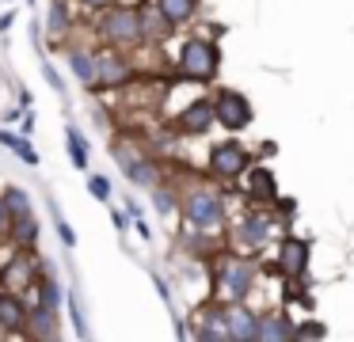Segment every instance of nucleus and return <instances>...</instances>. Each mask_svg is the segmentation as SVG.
<instances>
[{
    "instance_id": "obj_1",
    "label": "nucleus",
    "mask_w": 354,
    "mask_h": 342,
    "mask_svg": "<svg viewBox=\"0 0 354 342\" xmlns=\"http://www.w3.org/2000/svg\"><path fill=\"white\" fill-rule=\"evenodd\" d=\"M209 263H214V301L221 304L252 301L255 278H259V266H255L252 255H244V251H217Z\"/></svg>"
},
{
    "instance_id": "obj_2",
    "label": "nucleus",
    "mask_w": 354,
    "mask_h": 342,
    "mask_svg": "<svg viewBox=\"0 0 354 342\" xmlns=\"http://www.w3.org/2000/svg\"><path fill=\"white\" fill-rule=\"evenodd\" d=\"M179 217L191 228L221 236V228L229 225V202L217 187H187L179 194Z\"/></svg>"
},
{
    "instance_id": "obj_3",
    "label": "nucleus",
    "mask_w": 354,
    "mask_h": 342,
    "mask_svg": "<svg viewBox=\"0 0 354 342\" xmlns=\"http://www.w3.org/2000/svg\"><path fill=\"white\" fill-rule=\"evenodd\" d=\"M95 35L103 46H115V50H141V12L130 4L103 8V15L95 19Z\"/></svg>"
},
{
    "instance_id": "obj_4",
    "label": "nucleus",
    "mask_w": 354,
    "mask_h": 342,
    "mask_svg": "<svg viewBox=\"0 0 354 342\" xmlns=\"http://www.w3.org/2000/svg\"><path fill=\"white\" fill-rule=\"evenodd\" d=\"M179 76L183 80H194V84H214L217 68H221V50H217L214 38H202V35H191L183 38L179 46Z\"/></svg>"
},
{
    "instance_id": "obj_5",
    "label": "nucleus",
    "mask_w": 354,
    "mask_h": 342,
    "mask_svg": "<svg viewBox=\"0 0 354 342\" xmlns=\"http://www.w3.org/2000/svg\"><path fill=\"white\" fill-rule=\"evenodd\" d=\"M111 156H115V164L122 167V175L133 182V187H145L149 190V187L160 182V164H156V160L149 156L133 137L118 133L115 141H111Z\"/></svg>"
},
{
    "instance_id": "obj_6",
    "label": "nucleus",
    "mask_w": 354,
    "mask_h": 342,
    "mask_svg": "<svg viewBox=\"0 0 354 342\" xmlns=\"http://www.w3.org/2000/svg\"><path fill=\"white\" fill-rule=\"evenodd\" d=\"M274 228H278L274 213H267L263 205H248V213L232 225V243H236V251H244V255H259L270 243Z\"/></svg>"
},
{
    "instance_id": "obj_7",
    "label": "nucleus",
    "mask_w": 354,
    "mask_h": 342,
    "mask_svg": "<svg viewBox=\"0 0 354 342\" xmlns=\"http://www.w3.org/2000/svg\"><path fill=\"white\" fill-rule=\"evenodd\" d=\"M133 76H138V65H133L130 50H115V46L95 50V80H92V88L118 91V88H126V84H133Z\"/></svg>"
},
{
    "instance_id": "obj_8",
    "label": "nucleus",
    "mask_w": 354,
    "mask_h": 342,
    "mask_svg": "<svg viewBox=\"0 0 354 342\" xmlns=\"http://www.w3.org/2000/svg\"><path fill=\"white\" fill-rule=\"evenodd\" d=\"M209 103H214V126L229 129V133L248 129L252 118H255L252 99H248L244 91H236V88H217L214 95H209Z\"/></svg>"
},
{
    "instance_id": "obj_9",
    "label": "nucleus",
    "mask_w": 354,
    "mask_h": 342,
    "mask_svg": "<svg viewBox=\"0 0 354 342\" xmlns=\"http://www.w3.org/2000/svg\"><path fill=\"white\" fill-rule=\"evenodd\" d=\"M308 258H313V243L301 240V236H282L274 247V274L286 281H301L308 274Z\"/></svg>"
},
{
    "instance_id": "obj_10",
    "label": "nucleus",
    "mask_w": 354,
    "mask_h": 342,
    "mask_svg": "<svg viewBox=\"0 0 354 342\" xmlns=\"http://www.w3.org/2000/svg\"><path fill=\"white\" fill-rule=\"evenodd\" d=\"M252 167V152L244 149L240 141H217L209 149V175L221 182H232Z\"/></svg>"
},
{
    "instance_id": "obj_11",
    "label": "nucleus",
    "mask_w": 354,
    "mask_h": 342,
    "mask_svg": "<svg viewBox=\"0 0 354 342\" xmlns=\"http://www.w3.org/2000/svg\"><path fill=\"white\" fill-rule=\"evenodd\" d=\"M225 334L232 342H259V312L248 301L225 304Z\"/></svg>"
},
{
    "instance_id": "obj_12",
    "label": "nucleus",
    "mask_w": 354,
    "mask_h": 342,
    "mask_svg": "<svg viewBox=\"0 0 354 342\" xmlns=\"http://www.w3.org/2000/svg\"><path fill=\"white\" fill-rule=\"evenodd\" d=\"M240 179H244V202L248 205H274L278 202V182H274V171H270V167H263L252 160V167H248Z\"/></svg>"
},
{
    "instance_id": "obj_13",
    "label": "nucleus",
    "mask_w": 354,
    "mask_h": 342,
    "mask_svg": "<svg viewBox=\"0 0 354 342\" xmlns=\"http://www.w3.org/2000/svg\"><path fill=\"white\" fill-rule=\"evenodd\" d=\"M176 129L183 137H206L209 129H214V103H209V99H191V103L179 111Z\"/></svg>"
},
{
    "instance_id": "obj_14",
    "label": "nucleus",
    "mask_w": 354,
    "mask_h": 342,
    "mask_svg": "<svg viewBox=\"0 0 354 342\" xmlns=\"http://www.w3.org/2000/svg\"><path fill=\"white\" fill-rule=\"evenodd\" d=\"M194 339H202V342H221V339H229L225 334V304L221 301H214L209 296L206 304H202L198 312H194Z\"/></svg>"
},
{
    "instance_id": "obj_15",
    "label": "nucleus",
    "mask_w": 354,
    "mask_h": 342,
    "mask_svg": "<svg viewBox=\"0 0 354 342\" xmlns=\"http://www.w3.org/2000/svg\"><path fill=\"white\" fill-rule=\"evenodd\" d=\"M0 331L12 339L27 334V304L16 289H0Z\"/></svg>"
},
{
    "instance_id": "obj_16",
    "label": "nucleus",
    "mask_w": 354,
    "mask_h": 342,
    "mask_svg": "<svg viewBox=\"0 0 354 342\" xmlns=\"http://www.w3.org/2000/svg\"><path fill=\"white\" fill-rule=\"evenodd\" d=\"M62 50H65V61H69V73L77 76L84 88H92V80H95V46L69 42V46H62Z\"/></svg>"
},
{
    "instance_id": "obj_17",
    "label": "nucleus",
    "mask_w": 354,
    "mask_h": 342,
    "mask_svg": "<svg viewBox=\"0 0 354 342\" xmlns=\"http://www.w3.org/2000/svg\"><path fill=\"white\" fill-rule=\"evenodd\" d=\"M35 278H39V258H35V251H19L16 258L8 263V274H4V289H31Z\"/></svg>"
},
{
    "instance_id": "obj_18",
    "label": "nucleus",
    "mask_w": 354,
    "mask_h": 342,
    "mask_svg": "<svg viewBox=\"0 0 354 342\" xmlns=\"http://www.w3.org/2000/svg\"><path fill=\"white\" fill-rule=\"evenodd\" d=\"M77 30V15H73L69 0H50V15H46V35L50 42H65Z\"/></svg>"
},
{
    "instance_id": "obj_19",
    "label": "nucleus",
    "mask_w": 354,
    "mask_h": 342,
    "mask_svg": "<svg viewBox=\"0 0 354 342\" xmlns=\"http://www.w3.org/2000/svg\"><path fill=\"white\" fill-rule=\"evenodd\" d=\"M293 323H297V319H293L286 308L259 312V342H282V339H293Z\"/></svg>"
},
{
    "instance_id": "obj_20",
    "label": "nucleus",
    "mask_w": 354,
    "mask_h": 342,
    "mask_svg": "<svg viewBox=\"0 0 354 342\" xmlns=\"http://www.w3.org/2000/svg\"><path fill=\"white\" fill-rule=\"evenodd\" d=\"M27 334L31 339H62V319H57V312L42 308V304L27 308Z\"/></svg>"
},
{
    "instance_id": "obj_21",
    "label": "nucleus",
    "mask_w": 354,
    "mask_h": 342,
    "mask_svg": "<svg viewBox=\"0 0 354 342\" xmlns=\"http://www.w3.org/2000/svg\"><path fill=\"white\" fill-rule=\"evenodd\" d=\"M138 12H141V46H160L164 38H171L176 27H171L156 8H138Z\"/></svg>"
},
{
    "instance_id": "obj_22",
    "label": "nucleus",
    "mask_w": 354,
    "mask_h": 342,
    "mask_svg": "<svg viewBox=\"0 0 354 342\" xmlns=\"http://www.w3.org/2000/svg\"><path fill=\"white\" fill-rule=\"evenodd\" d=\"M39 232H42V228H39V220H35V213H31V217H16V220H12L4 236L16 243V251H35V247H39Z\"/></svg>"
},
{
    "instance_id": "obj_23",
    "label": "nucleus",
    "mask_w": 354,
    "mask_h": 342,
    "mask_svg": "<svg viewBox=\"0 0 354 342\" xmlns=\"http://www.w3.org/2000/svg\"><path fill=\"white\" fill-rule=\"evenodd\" d=\"M153 8L171 23V27H187V23H194V15H198V0H153Z\"/></svg>"
},
{
    "instance_id": "obj_24",
    "label": "nucleus",
    "mask_w": 354,
    "mask_h": 342,
    "mask_svg": "<svg viewBox=\"0 0 354 342\" xmlns=\"http://www.w3.org/2000/svg\"><path fill=\"white\" fill-rule=\"evenodd\" d=\"M31 289H35V304L62 312V304H65V289H62V281H57L54 274H39Z\"/></svg>"
},
{
    "instance_id": "obj_25",
    "label": "nucleus",
    "mask_w": 354,
    "mask_h": 342,
    "mask_svg": "<svg viewBox=\"0 0 354 342\" xmlns=\"http://www.w3.org/2000/svg\"><path fill=\"white\" fill-rule=\"evenodd\" d=\"M0 202H4V209H8V217H12V220H16V217H31V213H35L31 194H27L24 187H16V182H8V187H4Z\"/></svg>"
},
{
    "instance_id": "obj_26",
    "label": "nucleus",
    "mask_w": 354,
    "mask_h": 342,
    "mask_svg": "<svg viewBox=\"0 0 354 342\" xmlns=\"http://www.w3.org/2000/svg\"><path fill=\"white\" fill-rule=\"evenodd\" d=\"M153 190V209L160 213V217H179V190L168 187V182H156Z\"/></svg>"
},
{
    "instance_id": "obj_27",
    "label": "nucleus",
    "mask_w": 354,
    "mask_h": 342,
    "mask_svg": "<svg viewBox=\"0 0 354 342\" xmlns=\"http://www.w3.org/2000/svg\"><path fill=\"white\" fill-rule=\"evenodd\" d=\"M65 149H69L73 167H77V171H88V141H84V133H80L77 126L65 129Z\"/></svg>"
},
{
    "instance_id": "obj_28",
    "label": "nucleus",
    "mask_w": 354,
    "mask_h": 342,
    "mask_svg": "<svg viewBox=\"0 0 354 342\" xmlns=\"http://www.w3.org/2000/svg\"><path fill=\"white\" fill-rule=\"evenodd\" d=\"M88 194L95 202H111V179L107 175H88Z\"/></svg>"
},
{
    "instance_id": "obj_29",
    "label": "nucleus",
    "mask_w": 354,
    "mask_h": 342,
    "mask_svg": "<svg viewBox=\"0 0 354 342\" xmlns=\"http://www.w3.org/2000/svg\"><path fill=\"white\" fill-rule=\"evenodd\" d=\"M12 152H16V156H19V160H24V164H31V167H39V152H35V149H31V141H27V137H24V133H19V137H16V144H12Z\"/></svg>"
},
{
    "instance_id": "obj_30",
    "label": "nucleus",
    "mask_w": 354,
    "mask_h": 342,
    "mask_svg": "<svg viewBox=\"0 0 354 342\" xmlns=\"http://www.w3.org/2000/svg\"><path fill=\"white\" fill-rule=\"evenodd\" d=\"M50 209H54V220H57V236H62V243H65V247H77V232L69 228V220L57 213V205H50Z\"/></svg>"
},
{
    "instance_id": "obj_31",
    "label": "nucleus",
    "mask_w": 354,
    "mask_h": 342,
    "mask_svg": "<svg viewBox=\"0 0 354 342\" xmlns=\"http://www.w3.org/2000/svg\"><path fill=\"white\" fill-rule=\"evenodd\" d=\"M328 327L324 323H293V339H324Z\"/></svg>"
},
{
    "instance_id": "obj_32",
    "label": "nucleus",
    "mask_w": 354,
    "mask_h": 342,
    "mask_svg": "<svg viewBox=\"0 0 354 342\" xmlns=\"http://www.w3.org/2000/svg\"><path fill=\"white\" fill-rule=\"evenodd\" d=\"M42 76H46V84H50V88L57 91V95H65V80H62V76H57V68L50 65L46 57H42Z\"/></svg>"
},
{
    "instance_id": "obj_33",
    "label": "nucleus",
    "mask_w": 354,
    "mask_h": 342,
    "mask_svg": "<svg viewBox=\"0 0 354 342\" xmlns=\"http://www.w3.org/2000/svg\"><path fill=\"white\" fill-rule=\"evenodd\" d=\"M69 312H73V327H77V334H80V339H88V334H92V327L84 323V316H80V308H77V301H73V296H69Z\"/></svg>"
},
{
    "instance_id": "obj_34",
    "label": "nucleus",
    "mask_w": 354,
    "mask_h": 342,
    "mask_svg": "<svg viewBox=\"0 0 354 342\" xmlns=\"http://www.w3.org/2000/svg\"><path fill=\"white\" fill-rule=\"evenodd\" d=\"M73 4H80V8H84V12H103V8L118 4V0H73Z\"/></svg>"
},
{
    "instance_id": "obj_35",
    "label": "nucleus",
    "mask_w": 354,
    "mask_h": 342,
    "mask_svg": "<svg viewBox=\"0 0 354 342\" xmlns=\"http://www.w3.org/2000/svg\"><path fill=\"white\" fill-rule=\"evenodd\" d=\"M133 228H138V236H141V240H153V228H149L141 217H133Z\"/></svg>"
},
{
    "instance_id": "obj_36",
    "label": "nucleus",
    "mask_w": 354,
    "mask_h": 342,
    "mask_svg": "<svg viewBox=\"0 0 354 342\" xmlns=\"http://www.w3.org/2000/svg\"><path fill=\"white\" fill-rule=\"evenodd\" d=\"M8 225H12V217H8V209H4V202H0V236L8 232Z\"/></svg>"
},
{
    "instance_id": "obj_37",
    "label": "nucleus",
    "mask_w": 354,
    "mask_h": 342,
    "mask_svg": "<svg viewBox=\"0 0 354 342\" xmlns=\"http://www.w3.org/2000/svg\"><path fill=\"white\" fill-rule=\"evenodd\" d=\"M16 23V12H0V30H8Z\"/></svg>"
},
{
    "instance_id": "obj_38",
    "label": "nucleus",
    "mask_w": 354,
    "mask_h": 342,
    "mask_svg": "<svg viewBox=\"0 0 354 342\" xmlns=\"http://www.w3.org/2000/svg\"><path fill=\"white\" fill-rule=\"evenodd\" d=\"M126 213H130V217H141V205L133 202V198H126Z\"/></svg>"
}]
</instances>
